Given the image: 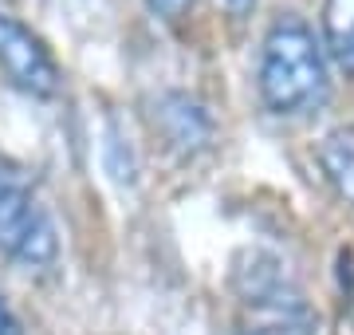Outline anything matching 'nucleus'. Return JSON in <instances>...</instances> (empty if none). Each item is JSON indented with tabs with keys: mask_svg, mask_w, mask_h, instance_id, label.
Masks as SVG:
<instances>
[{
	"mask_svg": "<svg viewBox=\"0 0 354 335\" xmlns=\"http://www.w3.org/2000/svg\"><path fill=\"white\" fill-rule=\"evenodd\" d=\"M150 123L165 138V146L177 150V154H201L205 146L213 142V118L185 91H165V95H158L153 99V111H150Z\"/></svg>",
	"mask_w": 354,
	"mask_h": 335,
	"instance_id": "obj_5",
	"label": "nucleus"
},
{
	"mask_svg": "<svg viewBox=\"0 0 354 335\" xmlns=\"http://www.w3.org/2000/svg\"><path fill=\"white\" fill-rule=\"evenodd\" d=\"M323 39L330 60L354 75V0H323Z\"/></svg>",
	"mask_w": 354,
	"mask_h": 335,
	"instance_id": "obj_7",
	"label": "nucleus"
},
{
	"mask_svg": "<svg viewBox=\"0 0 354 335\" xmlns=\"http://www.w3.org/2000/svg\"><path fill=\"white\" fill-rule=\"evenodd\" d=\"M236 335H319V316L288 276L283 260L264 248H244L232 260Z\"/></svg>",
	"mask_w": 354,
	"mask_h": 335,
	"instance_id": "obj_2",
	"label": "nucleus"
},
{
	"mask_svg": "<svg viewBox=\"0 0 354 335\" xmlns=\"http://www.w3.org/2000/svg\"><path fill=\"white\" fill-rule=\"evenodd\" d=\"M228 4H232V8H236V12H244V8H252L256 0H228Z\"/></svg>",
	"mask_w": 354,
	"mask_h": 335,
	"instance_id": "obj_10",
	"label": "nucleus"
},
{
	"mask_svg": "<svg viewBox=\"0 0 354 335\" xmlns=\"http://www.w3.org/2000/svg\"><path fill=\"white\" fill-rule=\"evenodd\" d=\"M330 79L315 32L299 16H279L260 48V99L272 115L295 118L327 103Z\"/></svg>",
	"mask_w": 354,
	"mask_h": 335,
	"instance_id": "obj_1",
	"label": "nucleus"
},
{
	"mask_svg": "<svg viewBox=\"0 0 354 335\" xmlns=\"http://www.w3.org/2000/svg\"><path fill=\"white\" fill-rule=\"evenodd\" d=\"M319 166L327 174V181L335 185V194L354 206V127L330 130L323 146H319Z\"/></svg>",
	"mask_w": 354,
	"mask_h": 335,
	"instance_id": "obj_6",
	"label": "nucleus"
},
{
	"mask_svg": "<svg viewBox=\"0 0 354 335\" xmlns=\"http://www.w3.org/2000/svg\"><path fill=\"white\" fill-rule=\"evenodd\" d=\"M0 75L32 99H55L64 87V71L48 44L8 12H0Z\"/></svg>",
	"mask_w": 354,
	"mask_h": 335,
	"instance_id": "obj_4",
	"label": "nucleus"
},
{
	"mask_svg": "<svg viewBox=\"0 0 354 335\" xmlns=\"http://www.w3.org/2000/svg\"><path fill=\"white\" fill-rule=\"evenodd\" d=\"M0 257L28 272H48L59 260V233L36 190L0 166Z\"/></svg>",
	"mask_w": 354,
	"mask_h": 335,
	"instance_id": "obj_3",
	"label": "nucleus"
},
{
	"mask_svg": "<svg viewBox=\"0 0 354 335\" xmlns=\"http://www.w3.org/2000/svg\"><path fill=\"white\" fill-rule=\"evenodd\" d=\"M0 335H24L20 320H16V311L8 308V300L0 296Z\"/></svg>",
	"mask_w": 354,
	"mask_h": 335,
	"instance_id": "obj_9",
	"label": "nucleus"
},
{
	"mask_svg": "<svg viewBox=\"0 0 354 335\" xmlns=\"http://www.w3.org/2000/svg\"><path fill=\"white\" fill-rule=\"evenodd\" d=\"M146 8H150L158 20H165V24H181V20L189 16L193 0H146Z\"/></svg>",
	"mask_w": 354,
	"mask_h": 335,
	"instance_id": "obj_8",
	"label": "nucleus"
}]
</instances>
